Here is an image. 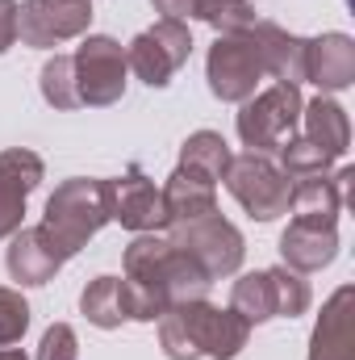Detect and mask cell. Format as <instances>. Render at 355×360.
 <instances>
[{
  "label": "cell",
  "instance_id": "7c38bea8",
  "mask_svg": "<svg viewBox=\"0 0 355 360\" xmlns=\"http://www.w3.org/2000/svg\"><path fill=\"white\" fill-rule=\"evenodd\" d=\"M109 214H113V222H121L126 231H138V235L168 226L163 193L155 188V180H147V172L138 164H130L126 176L109 180Z\"/></svg>",
  "mask_w": 355,
  "mask_h": 360
},
{
  "label": "cell",
  "instance_id": "d6986e66",
  "mask_svg": "<svg viewBox=\"0 0 355 360\" xmlns=\"http://www.w3.org/2000/svg\"><path fill=\"white\" fill-rule=\"evenodd\" d=\"M251 38L260 42L267 76H276L280 84H301V80H305V38L284 34V30L272 25V21H255V25H251Z\"/></svg>",
  "mask_w": 355,
  "mask_h": 360
},
{
  "label": "cell",
  "instance_id": "ffe728a7",
  "mask_svg": "<svg viewBox=\"0 0 355 360\" xmlns=\"http://www.w3.org/2000/svg\"><path fill=\"white\" fill-rule=\"evenodd\" d=\"M301 113H305V139H309L330 164L343 160V155H347V143H351V122H347L343 105L330 101V96H318V101H309Z\"/></svg>",
  "mask_w": 355,
  "mask_h": 360
},
{
  "label": "cell",
  "instance_id": "cb8c5ba5",
  "mask_svg": "<svg viewBox=\"0 0 355 360\" xmlns=\"http://www.w3.org/2000/svg\"><path fill=\"white\" fill-rule=\"evenodd\" d=\"M201 21H209L217 34H243L255 25V8L247 0H209L201 8Z\"/></svg>",
  "mask_w": 355,
  "mask_h": 360
},
{
  "label": "cell",
  "instance_id": "4316f807",
  "mask_svg": "<svg viewBox=\"0 0 355 360\" xmlns=\"http://www.w3.org/2000/svg\"><path fill=\"white\" fill-rule=\"evenodd\" d=\"M76 356H80V344H76V331L67 323H55L38 344V360H76Z\"/></svg>",
  "mask_w": 355,
  "mask_h": 360
},
{
  "label": "cell",
  "instance_id": "2e32d148",
  "mask_svg": "<svg viewBox=\"0 0 355 360\" xmlns=\"http://www.w3.org/2000/svg\"><path fill=\"white\" fill-rule=\"evenodd\" d=\"M305 80H314L318 89L339 92L355 80V46L347 34H326L305 42Z\"/></svg>",
  "mask_w": 355,
  "mask_h": 360
},
{
  "label": "cell",
  "instance_id": "8992f818",
  "mask_svg": "<svg viewBox=\"0 0 355 360\" xmlns=\"http://www.w3.org/2000/svg\"><path fill=\"white\" fill-rule=\"evenodd\" d=\"M222 180H226V188L234 193V201H239L251 218L272 222V218L288 214V193H293V180L284 176V168H276L272 160H264L260 151L234 155Z\"/></svg>",
  "mask_w": 355,
  "mask_h": 360
},
{
  "label": "cell",
  "instance_id": "6da1fadb",
  "mask_svg": "<svg viewBox=\"0 0 355 360\" xmlns=\"http://www.w3.org/2000/svg\"><path fill=\"white\" fill-rule=\"evenodd\" d=\"M121 281H126L130 319H138V323L163 319L180 302L205 297V289L213 285L188 252H180L172 239H159V235H138L126 248V276Z\"/></svg>",
  "mask_w": 355,
  "mask_h": 360
},
{
  "label": "cell",
  "instance_id": "d4e9b609",
  "mask_svg": "<svg viewBox=\"0 0 355 360\" xmlns=\"http://www.w3.org/2000/svg\"><path fill=\"white\" fill-rule=\"evenodd\" d=\"M42 96L55 109H80L76 105V89H72V59L67 55H55L42 68Z\"/></svg>",
  "mask_w": 355,
  "mask_h": 360
},
{
  "label": "cell",
  "instance_id": "484cf974",
  "mask_svg": "<svg viewBox=\"0 0 355 360\" xmlns=\"http://www.w3.org/2000/svg\"><path fill=\"white\" fill-rule=\"evenodd\" d=\"M29 327V306L17 289H0V348H13Z\"/></svg>",
  "mask_w": 355,
  "mask_h": 360
},
{
  "label": "cell",
  "instance_id": "83f0119b",
  "mask_svg": "<svg viewBox=\"0 0 355 360\" xmlns=\"http://www.w3.org/2000/svg\"><path fill=\"white\" fill-rule=\"evenodd\" d=\"M168 21H184V17H201V8L209 4V0H151Z\"/></svg>",
  "mask_w": 355,
  "mask_h": 360
},
{
  "label": "cell",
  "instance_id": "9c48e42d",
  "mask_svg": "<svg viewBox=\"0 0 355 360\" xmlns=\"http://www.w3.org/2000/svg\"><path fill=\"white\" fill-rule=\"evenodd\" d=\"M267 76L260 42L251 30L243 34H222L209 51V92L217 101H247L255 96V84Z\"/></svg>",
  "mask_w": 355,
  "mask_h": 360
},
{
  "label": "cell",
  "instance_id": "ac0fdd59",
  "mask_svg": "<svg viewBox=\"0 0 355 360\" xmlns=\"http://www.w3.org/2000/svg\"><path fill=\"white\" fill-rule=\"evenodd\" d=\"M4 264H8V276H13L17 285H46L67 260H63V256L42 239V231L34 226V231H17V235H13Z\"/></svg>",
  "mask_w": 355,
  "mask_h": 360
},
{
  "label": "cell",
  "instance_id": "f1b7e54d",
  "mask_svg": "<svg viewBox=\"0 0 355 360\" xmlns=\"http://www.w3.org/2000/svg\"><path fill=\"white\" fill-rule=\"evenodd\" d=\"M17 42V0H0V55Z\"/></svg>",
  "mask_w": 355,
  "mask_h": 360
},
{
  "label": "cell",
  "instance_id": "5bb4252c",
  "mask_svg": "<svg viewBox=\"0 0 355 360\" xmlns=\"http://www.w3.org/2000/svg\"><path fill=\"white\" fill-rule=\"evenodd\" d=\"M347 184H351V172L343 168L339 176H301L288 193V210L293 218L301 222H318V226H335L343 205H347Z\"/></svg>",
  "mask_w": 355,
  "mask_h": 360
},
{
  "label": "cell",
  "instance_id": "277c9868",
  "mask_svg": "<svg viewBox=\"0 0 355 360\" xmlns=\"http://www.w3.org/2000/svg\"><path fill=\"white\" fill-rule=\"evenodd\" d=\"M230 310L243 314L247 323H267V319H297L309 310V285L288 269H260L234 281Z\"/></svg>",
  "mask_w": 355,
  "mask_h": 360
},
{
  "label": "cell",
  "instance_id": "7402d4cb",
  "mask_svg": "<svg viewBox=\"0 0 355 360\" xmlns=\"http://www.w3.org/2000/svg\"><path fill=\"white\" fill-rule=\"evenodd\" d=\"M80 310L84 319L96 327H121V319H130V302H126V281L121 276H96L84 297H80Z\"/></svg>",
  "mask_w": 355,
  "mask_h": 360
},
{
  "label": "cell",
  "instance_id": "f546056e",
  "mask_svg": "<svg viewBox=\"0 0 355 360\" xmlns=\"http://www.w3.org/2000/svg\"><path fill=\"white\" fill-rule=\"evenodd\" d=\"M0 360H25L21 348H0Z\"/></svg>",
  "mask_w": 355,
  "mask_h": 360
},
{
  "label": "cell",
  "instance_id": "44dd1931",
  "mask_svg": "<svg viewBox=\"0 0 355 360\" xmlns=\"http://www.w3.org/2000/svg\"><path fill=\"white\" fill-rule=\"evenodd\" d=\"M351 289H339L326 302V314L314 331V348L309 360H355V340H351Z\"/></svg>",
  "mask_w": 355,
  "mask_h": 360
},
{
  "label": "cell",
  "instance_id": "30bf717a",
  "mask_svg": "<svg viewBox=\"0 0 355 360\" xmlns=\"http://www.w3.org/2000/svg\"><path fill=\"white\" fill-rule=\"evenodd\" d=\"M172 243H176L180 252H188L209 281H217V276H230V272L243 264V235L213 210V214H205V218H192V222H180L176 235H172Z\"/></svg>",
  "mask_w": 355,
  "mask_h": 360
},
{
  "label": "cell",
  "instance_id": "5b68a950",
  "mask_svg": "<svg viewBox=\"0 0 355 360\" xmlns=\"http://www.w3.org/2000/svg\"><path fill=\"white\" fill-rule=\"evenodd\" d=\"M72 89H76V105H113L126 92V51L121 42L92 34L84 38L72 55Z\"/></svg>",
  "mask_w": 355,
  "mask_h": 360
},
{
  "label": "cell",
  "instance_id": "4fadbf2b",
  "mask_svg": "<svg viewBox=\"0 0 355 360\" xmlns=\"http://www.w3.org/2000/svg\"><path fill=\"white\" fill-rule=\"evenodd\" d=\"M42 184V160L25 147L0 155V239H13L25 218V197Z\"/></svg>",
  "mask_w": 355,
  "mask_h": 360
},
{
  "label": "cell",
  "instance_id": "603a6c76",
  "mask_svg": "<svg viewBox=\"0 0 355 360\" xmlns=\"http://www.w3.org/2000/svg\"><path fill=\"white\" fill-rule=\"evenodd\" d=\"M230 147H226V139L222 134H213V130H196L192 139H184V147H180V164L184 168H192V172H201V176L209 180H222L226 176V168H230Z\"/></svg>",
  "mask_w": 355,
  "mask_h": 360
},
{
  "label": "cell",
  "instance_id": "9a60e30c",
  "mask_svg": "<svg viewBox=\"0 0 355 360\" xmlns=\"http://www.w3.org/2000/svg\"><path fill=\"white\" fill-rule=\"evenodd\" d=\"M163 193V218L180 226V222H192V218H205L217 210V180L201 176L192 168L180 164L176 172L168 176V184L159 188Z\"/></svg>",
  "mask_w": 355,
  "mask_h": 360
},
{
  "label": "cell",
  "instance_id": "ba28073f",
  "mask_svg": "<svg viewBox=\"0 0 355 360\" xmlns=\"http://www.w3.org/2000/svg\"><path fill=\"white\" fill-rule=\"evenodd\" d=\"M188 55H192V34H188V25L163 17V21H155L151 30H142V34L130 42L126 68H130L138 80H147L151 89H163V84H172V76L188 63Z\"/></svg>",
  "mask_w": 355,
  "mask_h": 360
},
{
  "label": "cell",
  "instance_id": "3957f363",
  "mask_svg": "<svg viewBox=\"0 0 355 360\" xmlns=\"http://www.w3.org/2000/svg\"><path fill=\"white\" fill-rule=\"evenodd\" d=\"M105 222H113V214H109V180L76 176V180H63L55 188V197L46 201V218H42L38 231H42V239L63 260H72Z\"/></svg>",
  "mask_w": 355,
  "mask_h": 360
},
{
  "label": "cell",
  "instance_id": "7a4b0ae2",
  "mask_svg": "<svg viewBox=\"0 0 355 360\" xmlns=\"http://www.w3.org/2000/svg\"><path fill=\"white\" fill-rule=\"evenodd\" d=\"M251 323L234 310H217L205 297L180 302L159 319V340L172 360H234L247 348Z\"/></svg>",
  "mask_w": 355,
  "mask_h": 360
},
{
  "label": "cell",
  "instance_id": "e0dca14e",
  "mask_svg": "<svg viewBox=\"0 0 355 360\" xmlns=\"http://www.w3.org/2000/svg\"><path fill=\"white\" fill-rule=\"evenodd\" d=\"M339 252V235L335 226H318V222H301L293 218L288 231L280 235V256H284V269H297V272H314V269H326Z\"/></svg>",
  "mask_w": 355,
  "mask_h": 360
},
{
  "label": "cell",
  "instance_id": "52a82bcc",
  "mask_svg": "<svg viewBox=\"0 0 355 360\" xmlns=\"http://www.w3.org/2000/svg\"><path fill=\"white\" fill-rule=\"evenodd\" d=\"M301 92L297 84H276V89L260 92V96H247L243 113H239V139L251 147V151H280L297 122H301Z\"/></svg>",
  "mask_w": 355,
  "mask_h": 360
},
{
  "label": "cell",
  "instance_id": "8fae6325",
  "mask_svg": "<svg viewBox=\"0 0 355 360\" xmlns=\"http://www.w3.org/2000/svg\"><path fill=\"white\" fill-rule=\"evenodd\" d=\"M92 0H25L17 4V38L25 46H59L88 30Z\"/></svg>",
  "mask_w": 355,
  "mask_h": 360
}]
</instances>
